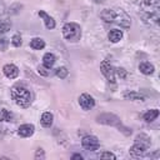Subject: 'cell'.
Masks as SVG:
<instances>
[{
	"label": "cell",
	"mask_w": 160,
	"mask_h": 160,
	"mask_svg": "<svg viewBox=\"0 0 160 160\" xmlns=\"http://www.w3.org/2000/svg\"><path fill=\"white\" fill-rule=\"evenodd\" d=\"M135 142H139V144H141V145H144V146H146V148H148V146L150 145V139H149L146 135L140 134V135H138V136H136Z\"/></svg>",
	"instance_id": "d6986e66"
},
{
	"label": "cell",
	"mask_w": 160,
	"mask_h": 160,
	"mask_svg": "<svg viewBox=\"0 0 160 160\" xmlns=\"http://www.w3.org/2000/svg\"><path fill=\"white\" fill-rule=\"evenodd\" d=\"M146 146L139 144V142H135L131 148H130V155H132L134 158H139V156H142L146 151Z\"/></svg>",
	"instance_id": "30bf717a"
},
{
	"label": "cell",
	"mask_w": 160,
	"mask_h": 160,
	"mask_svg": "<svg viewBox=\"0 0 160 160\" xmlns=\"http://www.w3.org/2000/svg\"><path fill=\"white\" fill-rule=\"evenodd\" d=\"M108 39H109L111 42H119V41L122 39V31H121V30H118V29H112V30L109 31Z\"/></svg>",
	"instance_id": "5bb4252c"
},
{
	"label": "cell",
	"mask_w": 160,
	"mask_h": 160,
	"mask_svg": "<svg viewBox=\"0 0 160 160\" xmlns=\"http://www.w3.org/2000/svg\"><path fill=\"white\" fill-rule=\"evenodd\" d=\"M11 28V22L9 20H0V34H5L10 30Z\"/></svg>",
	"instance_id": "ffe728a7"
},
{
	"label": "cell",
	"mask_w": 160,
	"mask_h": 160,
	"mask_svg": "<svg viewBox=\"0 0 160 160\" xmlns=\"http://www.w3.org/2000/svg\"><path fill=\"white\" fill-rule=\"evenodd\" d=\"M100 69H101V72L105 75V78L110 82H115V69L112 68V65L108 60H102L101 61Z\"/></svg>",
	"instance_id": "5b68a950"
},
{
	"label": "cell",
	"mask_w": 160,
	"mask_h": 160,
	"mask_svg": "<svg viewBox=\"0 0 160 160\" xmlns=\"http://www.w3.org/2000/svg\"><path fill=\"white\" fill-rule=\"evenodd\" d=\"M38 15L44 20V24H45L46 29L51 30V29H54V28H55V20H54L49 14H46V12H45V11H42V10H40V11L38 12Z\"/></svg>",
	"instance_id": "9c48e42d"
},
{
	"label": "cell",
	"mask_w": 160,
	"mask_h": 160,
	"mask_svg": "<svg viewBox=\"0 0 160 160\" xmlns=\"http://www.w3.org/2000/svg\"><path fill=\"white\" fill-rule=\"evenodd\" d=\"M158 116H159V110H158V109H151V110H149V111H146V112L144 114V120H145L146 122H151V121H154Z\"/></svg>",
	"instance_id": "9a60e30c"
},
{
	"label": "cell",
	"mask_w": 160,
	"mask_h": 160,
	"mask_svg": "<svg viewBox=\"0 0 160 160\" xmlns=\"http://www.w3.org/2000/svg\"><path fill=\"white\" fill-rule=\"evenodd\" d=\"M125 99H129V100H139V101H144V96L140 95L139 92H135V91H131V92H126L124 95Z\"/></svg>",
	"instance_id": "e0dca14e"
},
{
	"label": "cell",
	"mask_w": 160,
	"mask_h": 160,
	"mask_svg": "<svg viewBox=\"0 0 160 160\" xmlns=\"http://www.w3.org/2000/svg\"><path fill=\"white\" fill-rule=\"evenodd\" d=\"M81 145L85 150H89V151H95L99 149V140L96 136L94 135H86L82 138L81 140Z\"/></svg>",
	"instance_id": "277c9868"
},
{
	"label": "cell",
	"mask_w": 160,
	"mask_h": 160,
	"mask_svg": "<svg viewBox=\"0 0 160 160\" xmlns=\"http://www.w3.org/2000/svg\"><path fill=\"white\" fill-rule=\"evenodd\" d=\"M30 48H32L35 50H41V49L45 48V41L40 38H34L30 41Z\"/></svg>",
	"instance_id": "2e32d148"
},
{
	"label": "cell",
	"mask_w": 160,
	"mask_h": 160,
	"mask_svg": "<svg viewBox=\"0 0 160 160\" xmlns=\"http://www.w3.org/2000/svg\"><path fill=\"white\" fill-rule=\"evenodd\" d=\"M79 105L84 109V110H90L95 106V100L91 95L89 94H81L79 96Z\"/></svg>",
	"instance_id": "8992f818"
},
{
	"label": "cell",
	"mask_w": 160,
	"mask_h": 160,
	"mask_svg": "<svg viewBox=\"0 0 160 160\" xmlns=\"http://www.w3.org/2000/svg\"><path fill=\"white\" fill-rule=\"evenodd\" d=\"M101 19L108 22V24H118L120 25L121 28H130V24H131V20H130V16L122 10V9H118V8H114V9H104L100 14Z\"/></svg>",
	"instance_id": "6da1fadb"
},
{
	"label": "cell",
	"mask_w": 160,
	"mask_h": 160,
	"mask_svg": "<svg viewBox=\"0 0 160 160\" xmlns=\"http://www.w3.org/2000/svg\"><path fill=\"white\" fill-rule=\"evenodd\" d=\"M115 74H118L121 79H125V78H126V71H125L124 69H120V68L115 69Z\"/></svg>",
	"instance_id": "cb8c5ba5"
},
{
	"label": "cell",
	"mask_w": 160,
	"mask_h": 160,
	"mask_svg": "<svg viewBox=\"0 0 160 160\" xmlns=\"http://www.w3.org/2000/svg\"><path fill=\"white\" fill-rule=\"evenodd\" d=\"M11 44H12L14 46H16V48L21 46L22 41H21V36H20V34H14V35H12V38H11Z\"/></svg>",
	"instance_id": "7402d4cb"
},
{
	"label": "cell",
	"mask_w": 160,
	"mask_h": 160,
	"mask_svg": "<svg viewBox=\"0 0 160 160\" xmlns=\"http://www.w3.org/2000/svg\"><path fill=\"white\" fill-rule=\"evenodd\" d=\"M12 112H10L6 109L0 110V121H11L12 120Z\"/></svg>",
	"instance_id": "ac0fdd59"
},
{
	"label": "cell",
	"mask_w": 160,
	"mask_h": 160,
	"mask_svg": "<svg viewBox=\"0 0 160 160\" xmlns=\"http://www.w3.org/2000/svg\"><path fill=\"white\" fill-rule=\"evenodd\" d=\"M2 72H4V75H5L6 78H9V79H15V78H18V75H19V68H18L16 65H14V64H6V65H4V68H2Z\"/></svg>",
	"instance_id": "52a82bcc"
},
{
	"label": "cell",
	"mask_w": 160,
	"mask_h": 160,
	"mask_svg": "<svg viewBox=\"0 0 160 160\" xmlns=\"http://www.w3.org/2000/svg\"><path fill=\"white\" fill-rule=\"evenodd\" d=\"M11 98L15 101L16 105H19L20 108H28L31 104V92L29 91L28 88H25L24 85H14L11 88Z\"/></svg>",
	"instance_id": "7a4b0ae2"
},
{
	"label": "cell",
	"mask_w": 160,
	"mask_h": 160,
	"mask_svg": "<svg viewBox=\"0 0 160 160\" xmlns=\"http://www.w3.org/2000/svg\"><path fill=\"white\" fill-rule=\"evenodd\" d=\"M55 74H56L58 78L65 79V78L68 76V74H69V70H68L65 66H60V68H58V69L55 70Z\"/></svg>",
	"instance_id": "44dd1931"
},
{
	"label": "cell",
	"mask_w": 160,
	"mask_h": 160,
	"mask_svg": "<svg viewBox=\"0 0 160 160\" xmlns=\"http://www.w3.org/2000/svg\"><path fill=\"white\" fill-rule=\"evenodd\" d=\"M34 130H35V128H34L32 124H22V125L19 126L18 134H19L20 136L28 138V136H31V135L34 134Z\"/></svg>",
	"instance_id": "ba28073f"
},
{
	"label": "cell",
	"mask_w": 160,
	"mask_h": 160,
	"mask_svg": "<svg viewBox=\"0 0 160 160\" xmlns=\"http://www.w3.org/2000/svg\"><path fill=\"white\" fill-rule=\"evenodd\" d=\"M139 70H140V72H142L144 75H151L155 69H154V65L150 64L149 61H142V62H140V65H139Z\"/></svg>",
	"instance_id": "7c38bea8"
},
{
	"label": "cell",
	"mask_w": 160,
	"mask_h": 160,
	"mask_svg": "<svg viewBox=\"0 0 160 160\" xmlns=\"http://www.w3.org/2000/svg\"><path fill=\"white\" fill-rule=\"evenodd\" d=\"M38 71H39V74H41L42 76H46V75H48L46 68H44V66H39V68H38Z\"/></svg>",
	"instance_id": "d4e9b609"
},
{
	"label": "cell",
	"mask_w": 160,
	"mask_h": 160,
	"mask_svg": "<svg viewBox=\"0 0 160 160\" xmlns=\"http://www.w3.org/2000/svg\"><path fill=\"white\" fill-rule=\"evenodd\" d=\"M55 60H56V58L52 52H46L42 56V66L46 68V69H51L55 64Z\"/></svg>",
	"instance_id": "8fae6325"
},
{
	"label": "cell",
	"mask_w": 160,
	"mask_h": 160,
	"mask_svg": "<svg viewBox=\"0 0 160 160\" xmlns=\"http://www.w3.org/2000/svg\"><path fill=\"white\" fill-rule=\"evenodd\" d=\"M99 158H100V159H112V160H115V159H116V156H115L112 152H108V151L101 152V154L99 155Z\"/></svg>",
	"instance_id": "603a6c76"
},
{
	"label": "cell",
	"mask_w": 160,
	"mask_h": 160,
	"mask_svg": "<svg viewBox=\"0 0 160 160\" xmlns=\"http://www.w3.org/2000/svg\"><path fill=\"white\" fill-rule=\"evenodd\" d=\"M52 120H54V115L49 111H45L42 115H41V119H40V122L44 128H50L52 125Z\"/></svg>",
	"instance_id": "4fadbf2b"
},
{
	"label": "cell",
	"mask_w": 160,
	"mask_h": 160,
	"mask_svg": "<svg viewBox=\"0 0 160 160\" xmlns=\"http://www.w3.org/2000/svg\"><path fill=\"white\" fill-rule=\"evenodd\" d=\"M72 159H80V160H81V159H82V156L76 154V155H72Z\"/></svg>",
	"instance_id": "484cf974"
},
{
	"label": "cell",
	"mask_w": 160,
	"mask_h": 160,
	"mask_svg": "<svg viewBox=\"0 0 160 160\" xmlns=\"http://www.w3.org/2000/svg\"><path fill=\"white\" fill-rule=\"evenodd\" d=\"M62 35L69 41H78L81 38V29L75 22H66L62 26Z\"/></svg>",
	"instance_id": "3957f363"
}]
</instances>
